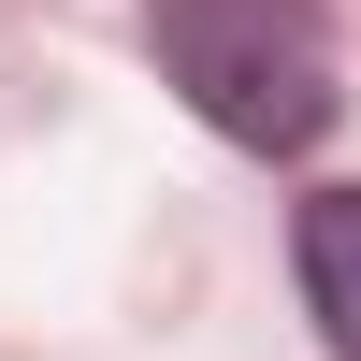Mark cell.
<instances>
[{"label": "cell", "instance_id": "cell-1", "mask_svg": "<svg viewBox=\"0 0 361 361\" xmlns=\"http://www.w3.org/2000/svg\"><path fill=\"white\" fill-rule=\"evenodd\" d=\"M145 58H159V87L217 145H246V159H304L347 116L333 15H318V0H145Z\"/></svg>", "mask_w": 361, "mask_h": 361}, {"label": "cell", "instance_id": "cell-2", "mask_svg": "<svg viewBox=\"0 0 361 361\" xmlns=\"http://www.w3.org/2000/svg\"><path fill=\"white\" fill-rule=\"evenodd\" d=\"M289 260H304V318L333 333V361H361V188H318L289 217Z\"/></svg>", "mask_w": 361, "mask_h": 361}]
</instances>
